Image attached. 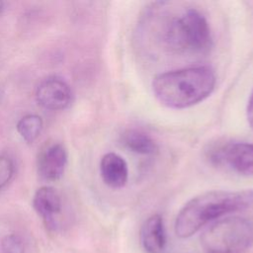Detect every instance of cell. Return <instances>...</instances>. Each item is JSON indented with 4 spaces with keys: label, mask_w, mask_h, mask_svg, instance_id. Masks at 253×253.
<instances>
[{
    "label": "cell",
    "mask_w": 253,
    "mask_h": 253,
    "mask_svg": "<svg viewBox=\"0 0 253 253\" xmlns=\"http://www.w3.org/2000/svg\"><path fill=\"white\" fill-rule=\"evenodd\" d=\"M33 207L48 228L56 229L57 216L61 212L62 202L55 189L48 186L39 188L33 198Z\"/></svg>",
    "instance_id": "cell-8"
},
{
    "label": "cell",
    "mask_w": 253,
    "mask_h": 253,
    "mask_svg": "<svg viewBox=\"0 0 253 253\" xmlns=\"http://www.w3.org/2000/svg\"><path fill=\"white\" fill-rule=\"evenodd\" d=\"M42 119L35 114L26 115L21 118L16 126L18 133L21 137L31 143L34 142L41 134L42 129Z\"/></svg>",
    "instance_id": "cell-12"
},
{
    "label": "cell",
    "mask_w": 253,
    "mask_h": 253,
    "mask_svg": "<svg viewBox=\"0 0 253 253\" xmlns=\"http://www.w3.org/2000/svg\"><path fill=\"white\" fill-rule=\"evenodd\" d=\"M121 142L126 148L137 154L149 155L157 151V144L154 139L146 132L136 128L124 131L121 136Z\"/></svg>",
    "instance_id": "cell-11"
},
{
    "label": "cell",
    "mask_w": 253,
    "mask_h": 253,
    "mask_svg": "<svg viewBox=\"0 0 253 253\" xmlns=\"http://www.w3.org/2000/svg\"><path fill=\"white\" fill-rule=\"evenodd\" d=\"M252 204L253 190L203 193L181 209L175 220V232L180 238H188L209 221L247 209Z\"/></svg>",
    "instance_id": "cell-2"
},
{
    "label": "cell",
    "mask_w": 253,
    "mask_h": 253,
    "mask_svg": "<svg viewBox=\"0 0 253 253\" xmlns=\"http://www.w3.org/2000/svg\"><path fill=\"white\" fill-rule=\"evenodd\" d=\"M100 174L106 185L114 189L123 188L128 178L126 160L115 152L106 153L100 161Z\"/></svg>",
    "instance_id": "cell-9"
},
{
    "label": "cell",
    "mask_w": 253,
    "mask_h": 253,
    "mask_svg": "<svg viewBox=\"0 0 253 253\" xmlns=\"http://www.w3.org/2000/svg\"><path fill=\"white\" fill-rule=\"evenodd\" d=\"M164 44L176 52L206 53L212 46V36L205 16L187 8L167 20L161 31Z\"/></svg>",
    "instance_id": "cell-3"
},
{
    "label": "cell",
    "mask_w": 253,
    "mask_h": 253,
    "mask_svg": "<svg viewBox=\"0 0 253 253\" xmlns=\"http://www.w3.org/2000/svg\"><path fill=\"white\" fill-rule=\"evenodd\" d=\"M37 102L44 109L58 111L67 108L72 100L69 85L56 76L42 80L36 90Z\"/></svg>",
    "instance_id": "cell-6"
},
{
    "label": "cell",
    "mask_w": 253,
    "mask_h": 253,
    "mask_svg": "<svg viewBox=\"0 0 253 253\" xmlns=\"http://www.w3.org/2000/svg\"><path fill=\"white\" fill-rule=\"evenodd\" d=\"M210 161L241 175H253V142H223L208 151Z\"/></svg>",
    "instance_id": "cell-5"
},
{
    "label": "cell",
    "mask_w": 253,
    "mask_h": 253,
    "mask_svg": "<svg viewBox=\"0 0 253 253\" xmlns=\"http://www.w3.org/2000/svg\"><path fill=\"white\" fill-rule=\"evenodd\" d=\"M67 153L60 143H52L41 151L38 158V172L46 181H56L64 173Z\"/></svg>",
    "instance_id": "cell-7"
},
{
    "label": "cell",
    "mask_w": 253,
    "mask_h": 253,
    "mask_svg": "<svg viewBox=\"0 0 253 253\" xmlns=\"http://www.w3.org/2000/svg\"><path fill=\"white\" fill-rule=\"evenodd\" d=\"M141 245L146 253H163L166 235L163 219L159 214H152L142 224L140 230Z\"/></svg>",
    "instance_id": "cell-10"
},
{
    "label": "cell",
    "mask_w": 253,
    "mask_h": 253,
    "mask_svg": "<svg viewBox=\"0 0 253 253\" xmlns=\"http://www.w3.org/2000/svg\"><path fill=\"white\" fill-rule=\"evenodd\" d=\"M216 76L209 65H195L157 74L152 80L156 99L171 109H186L207 99L214 90Z\"/></svg>",
    "instance_id": "cell-1"
},
{
    "label": "cell",
    "mask_w": 253,
    "mask_h": 253,
    "mask_svg": "<svg viewBox=\"0 0 253 253\" xmlns=\"http://www.w3.org/2000/svg\"><path fill=\"white\" fill-rule=\"evenodd\" d=\"M3 8H4V3L2 1H0V14L2 13L3 11Z\"/></svg>",
    "instance_id": "cell-16"
},
{
    "label": "cell",
    "mask_w": 253,
    "mask_h": 253,
    "mask_svg": "<svg viewBox=\"0 0 253 253\" xmlns=\"http://www.w3.org/2000/svg\"><path fill=\"white\" fill-rule=\"evenodd\" d=\"M2 253H25L24 241L17 234L6 235L1 241Z\"/></svg>",
    "instance_id": "cell-14"
},
{
    "label": "cell",
    "mask_w": 253,
    "mask_h": 253,
    "mask_svg": "<svg viewBox=\"0 0 253 253\" xmlns=\"http://www.w3.org/2000/svg\"><path fill=\"white\" fill-rule=\"evenodd\" d=\"M14 173L15 166L13 160L6 155H0V190L9 184Z\"/></svg>",
    "instance_id": "cell-13"
},
{
    "label": "cell",
    "mask_w": 253,
    "mask_h": 253,
    "mask_svg": "<svg viewBox=\"0 0 253 253\" xmlns=\"http://www.w3.org/2000/svg\"><path fill=\"white\" fill-rule=\"evenodd\" d=\"M252 242L253 226L240 216L219 219L201 235L205 253H245Z\"/></svg>",
    "instance_id": "cell-4"
},
{
    "label": "cell",
    "mask_w": 253,
    "mask_h": 253,
    "mask_svg": "<svg viewBox=\"0 0 253 253\" xmlns=\"http://www.w3.org/2000/svg\"><path fill=\"white\" fill-rule=\"evenodd\" d=\"M246 118L249 126L253 127V89L251 91L250 97L248 99L247 107H246Z\"/></svg>",
    "instance_id": "cell-15"
}]
</instances>
